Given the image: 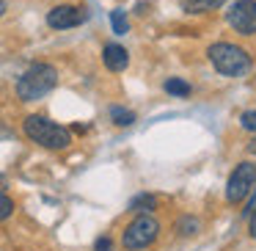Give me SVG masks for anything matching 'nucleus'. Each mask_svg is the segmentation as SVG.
<instances>
[{
	"mask_svg": "<svg viewBox=\"0 0 256 251\" xmlns=\"http://www.w3.org/2000/svg\"><path fill=\"white\" fill-rule=\"evenodd\" d=\"M25 135L30 141H36L44 149H66L72 144V133L61 124L50 122L44 116H28L25 119Z\"/></svg>",
	"mask_w": 256,
	"mask_h": 251,
	"instance_id": "nucleus-1",
	"label": "nucleus"
},
{
	"mask_svg": "<svg viewBox=\"0 0 256 251\" xmlns=\"http://www.w3.org/2000/svg\"><path fill=\"white\" fill-rule=\"evenodd\" d=\"M56 83H58V72L50 64H34V67L20 78L17 94H20V100L34 102V100H42L44 94H50V91L56 89Z\"/></svg>",
	"mask_w": 256,
	"mask_h": 251,
	"instance_id": "nucleus-2",
	"label": "nucleus"
},
{
	"mask_svg": "<svg viewBox=\"0 0 256 251\" xmlns=\"http://www.w3.org/2000/svg\"><path fill=\"white\" fill-rule=\"evenodd\" d=\"M212 67L218 69L220 75H228V78H237V75H245L250 69V58L242 47H234V45H226V42H218L206 50Z\"/></svg>",
	"mask_w": 256,
	"mask_h": 251,
	"instance_id": "nucleus-3",
	"label": "nucleus"
},
{
	"mask_svg": "<svg viewBox=\"0 0 256 251\" xmlns=\"http://www.w3.org/2000/svg\"><path fill=\"white\" fill-rule=\"evenodd\" d=\"M157 234H160V223H157L149 212H140V215L135 218L127 229H124L122 243H124V248H127V251H138V248H146V245L154 243Z\"/></svg>",
	"mask_w": 256,
	"mask_h": 251,
	"instance_id": "nucleus-4",
	"label": "nucleus"
},
{
	"mask_svg": "<svg viewBox=\"0 0 256 251\" xmlns=\"http://www.w3.org/2000/svg\"><path fill=\"white\" fill-rule=\"evenodd\" d=\"M226 23L237 34L254 36L256 34V0H234L226 12Z\"/></svg>",
	"mask_w": 256,
	"mask_h": 251,
	"instance_id": "nucleus-5",
	"label": "nucleus"
},
{
	"mask_svg": "<svg viewBox=\"0 0 256 251\" xmlns=\"http://www.w3.org/2000/svg\"><path fill=\"white\" fill-rule=\"evenodd\" d=\"M256 182V163H240L234 168V174L228 177V188H226V199L228 201H242L248 196V190Z\"/></svg>",
	"mask_w": 256,
	"mask_h": 251,
	"instance_id": "nucleus-6",
	"label": "nucleus"
},
{
	"mask_svg": "<svg viewBox=\"0 0 256 251\" xmlns=\"http://www.w3.org/2000/svg\"><path fill=\"white\" fill-rule=\"evenodd\" d=\"M88 20V12L83 6H56L47 14V25L56 31H66V28H78Z\"/></svg>",
	"mask_w": 256,
	"mask_h": 251,
	"instance_id": "nucleus-7",
	"label": "nucleus"
},
{
	"mask_svg": "<svg viewBox=\"0 0 256 251\" xmlns=\"http://www.w3.org/2000/svg\"><path fill=\"white\" fill-rule=\"evenodd\" d=\"M102 61H105V67L110 69V72H124L130 64V53L124 50L122 45H108L105 50H102Z\"/></svg>",
	"mask_w": 256,
	"mask_h": 251,
	"instance_id": "nucleus-8",
	"label": "nucleus"
},
{
	"mask_svg": "<svg viewBox=\"0 0 256 251\" xmlns=\"http://www.w3.org/2000/svg\"><path fill=\"white\" fill-rule=\"evenodd\" d=\"M154 207H157V199L152 193H140V196H135V199L130 201V210L138 212V215H140V212H152Z\"/></svg>",
	"mask_w": 256,
	"mask_h": 251,
	"instance_id": "nucleus-9",
	"label": "nucleus"
},
{
	"mask_svg": "<svg viewBox=\"0 0 256 251\" xmlns=\"http://www.w3.org/2000/svg\"><path fill=\"white\" fill-rule=\"evenodd\" d=\"M162 89H166L168 94H174V97H188L190 94V83H184L182 78H168Z\"/></svg>",
	"mask_w": 256,
	"mask_h": 251,
	"instance_id": "nucleus-10",
	"label": "nucleus"
},
{
	"mask_svg": "<svg viewBox=\"0 0 256 251\" xmlns=\"http://www.w3.org/2000/svg\"><path fill=\"white\" fill-rule=\"evenodd\" d=\"M110 25H113V31H116L118 36L127 34L130 23H127V14H124V9H113V12H110Z\"/></svg>",
	"mask_w": 256,
	"mask_h": 251,
	"instance_id": "nucleus-11",
	"label": "nucleus"
},
{
	"mask_svg": "<svg viewBox=\"0 0 256 251\" xmlns=\"http://www.w3.org/2000/svg\"><path fill=\"white\" fill-rule=\"evenodd\" d=\"M220 3H226V0H184V9L188 12H210Z\"/></svg>",
	"mask_w": 256,
	"mask_h": 251,
	"instance_id": "nucleus-12",
	"label": "nucleus"
},
{
	"mask_svg": "<svg viewBox=\"0 0 256 251\" xmlns=\"http://www.w3.org/2000/svg\"><path fill=\"white\" fill-rule=\"evenodd\" d=\"M110 116H113V122H116L118 127H130V124L135 122V113L124 111V108H110Z\"/></svg>",
	"mask_w": 256,
	"mask_h": 251,
	"instance_id": "nucleus-13",
	"label": "nucleus"
},
{
	"mask_svg": "<svg viewBox=\"0 0 256 251\" xmlns=\"http://www.w3.org/2000/svg\"><path fill=\"white\" fill-rule=\"evenodd\" d=\"M240 124H242V130H248V133H256V111H245L242 116H240Z\"/></svg>",
	"mask_w": 256,
	"mask_h": 251,
	"instance_id": "nucleus-14",
	"label": "nucleus"
},
{
	"mask_svg": "<svg viewBox=\"0 0 256 251\" xmlns=\"http://www.w3.org/2000/svg\"><path fill=\"white\" fill-rule=\"evenodd\" d=\"M12 212H14V201L8 199L6 193H0V221H6Z\"/></svg>",
	"mask_w": 256,
	"mask_h": 251,
	"instance_id": "nucleus-15",
	"label": "nucleus"
},
{
	"mask_svg": "<svg viewBox=\"0 0 256 251\" xmlns=\"http://www.w3.org/2000/svg\"><path fill=\"white\" fill-rule=\"evenodd\" d=\"M96 251H110L113 248V243H110V237H100L96 240V245H94Z\"/></svg>",
	"mask_w": 256,
	"mask_h": 251,
	"instance_id": "nucleus-16",
	"label": "nucleus"
},
{
	"mask_svg": "<svg viewBox=\"0 0 256 251\" xmlns=\"http://www.w3.org/2000/svg\"><path fill=\"white\" fill-rule=\"evenodd\" d=\"M250 234L256 237V204H254V210H250Z\"/></svg>",
	"mask_w": 256,
	"mask_h": 251,
	"instance_id": "nucleus-17",
	"label": "nucleus"
},
{
	"mask_svg": "<svg viewBox=\"0 0 256 251\" xmlns=\"http://www.w3.org/2000/svg\"><path fill=\"white\" fill-rule=\"evenodd\" d=\"M3 12H6V3H3V0H0V17H3Z\"/></svg>",
	"mask_w": 256,
	"mask_h": 251,
	"instance_id": "nucleus-18",
	"label": "nucleus"
}]
</instances>
